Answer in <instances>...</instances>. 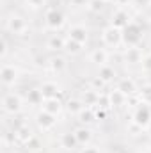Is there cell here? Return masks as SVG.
I'll use <instances>...</instances> for the list:
<instances>
[{"instance_id": "obj_42", "label": "cell", "mask_w": 151, "mask_h": 153, "mask_svg": "<svg viewBox=\"0 0 151 153\" xmlns=\"http://www.w3.org/2000/svg\"><path fill=\"white\" fill-rule=\"evenodd\" d=\"M105 2H107V0H105Z\"/></svg>"}, {"instance_id": "obj_11", "label": "cell", "mask_w": 151, "mask_h": 153, "mask_svg": "<svg viewBox=\"0 0 151 153\" xmlns=\"http://www.w3.org/2000/svg\"><path fill=\"white\" fill-rule=\"evenodd\" d=\"M142 57H144V52L141 46H128L124 48V53H123V59L126 64H139L142 62Z\"/></svg>"}, {"instance_id": "obj_33", "label": "cell", "mask_w": 151, "mask_h": 153, "mask_svg": "<svg viewBox=\"0 0 151 153\" xmlns=\"http://www.w3.org/2000/svg\"><path fill=\"white\" fill-rule=\"evenodd\" d=\"M141 68H142L144 73H151V53H144L142 62H141Z\"/></svg>"}, {"instance_id": "obj_37", "label": "cell", "mask_w": 151, "mask_h": 153, "mask_svg": "<svg viewBox=\"0 0 151 153\" xmlns=\"http://www.w3.org/2000/svg\"><path fill=\"white\" fill-rule=\"evenodd\" d=\"M0 46H2V48H0V57H2V59H5V57H7V50H9V48H7V39H5V38H2Z\"/></svg>"}, {"instance_id": "obj_36", "label": "cell", "mask_w": 151, "mask_h": 153, "mask_svg": "<svg viewBox=\"0 0 151 153\" xmlns=\"http://www.w3.org/2000/svg\"><path fill=\"white\" fill-rule=\"evenodd\" d=\"M78 153H101V150L94 144H87V146H82V150Z\"/></svg>"}, {"instance_id": "obj_6", "label": "cell", "mask_w": 151, "mask_h": 153, "mask_svg": "<svg viewBox=\"0 0 151 153\" xmlns=\"http://www.w3.org/2000/svg\"><path fill=\"white\" fill-rule=\"evenodd\" d=\"M150 121H151V107L150 105L141 103V105H137L133 109V112H132V123L133 125H137L139 128L146 130L148 125H150Z\"/></svg>"}, {"instance_id": "obj_15", "label": "cell", "mask_w": 151, "mask_h": 153, "mask_svg": "<svg viewBox=\"0 0 151 153\" xmlns=\"http://www.w3.org/2000/svg\"><path fill=\"white\" fill-rule=\"evenodd\" d=\"M41 109L53 116H59L64 109V103H62L61 98H44L43 103H41Z\"/></svg>"}, {"instance_id": "obj_29", "label": "cell", "mask_w": 151, "mask_h": 153, "mask_svg": "<svg viewBox=\"0 0 151 153\" xmlns=\"http://www.w3.org/2000/svg\"><path fill=\"white\" fill-rule=\"evenodd\" d=\"M23 146H25V150H27V152H30V153H38L39 150L43 148V143H41V139H39L38 135H34V137H32V139H30L29 143H25Z\"/></svg>"}, {"instance_id": "obj_34", "label": "cell", "mask_w": 151, "mask_h": 153, "mask_svg": "<svg viewBox=\"0 0 151 153\" xmlns=\"http://www.w3.org/2000/svg\"><path fill=\"white\" fill-rule=\"evenodd\" d=\"M44 4H46V0H25V5H27V7H30L32 11L41 9Z\"/></svg>"}, {"instance_id": "obj_40", "label": "cell", "mask_w": 151, "mask_h": 153, "mask_svg": "<svg viewBox=\"0 0 151 153\" xmlns=\"http://www.w3.org/2000/svg\"><path fill=\"white\" fill-rule=\"evenodd\" d=\"M146 134H150L151 135V121H150V125H148V128H146Z\"/></svg>"}, {"instance_id": "obj_41", "label": "cell", "mask_w": 151, "mask_h": 153, "mask_svg": "<svg viewBox=\"0 0 151 153\" xmlns=\"http://www.w3.org/2000/svg\"><path fill=\"white\" fill-rule=\"evenodd\" d=\"M144 153H151V148H150V150H148V152H144Z\"/></svg>"}, {"instance_id": "obj_13", "label": "cell", "mask_w": 151, "mask_h": 153, "mask_svg": "<svg viewBox=\"0 0 151 153\" xmlns=\"http://www.w3.org/2000/svg\"><path fill=\"white\" fill-rule=\"evenodd\" d=\"M109 57H110V53H109V50L105 48V46H98V48H94L93 52H91V55H89V61L94 64V66H105V64H109Z\"/></svg>"}, {"instance_id": "obj_25", "label": "cell", "mask_w": 151, "mask_h": 153, "mask_svg": "<svg viewBox=\"0 0 151 153\" xmlns=\"http://www.w3.org/2000/svg\"><path fill=\"white\" fill-rule=\"evenodd\" d=\"M43 100H44V96H43L41 87H32V89L27 91V102H29L30 105H39V107H41Z\"/></svg>"}, {"instance_id": "obj_24", "label": "cell", "mask_w": 151, "mask_h": 153, "mask_svg": "<svg viewBox=\"0 0 151 153\" xmlns=\"http://www.w3.org/2000/svg\"><path fill=\"white\" fill-rule=\"evenodd\" d=\"M76 119L80 121V125H85V126H89L91 123H94L96 121V114H94V109H91V107H84L78 116H76Z\"/></svg>"}, {"instance_id": "obj_12", "label": "cell", "mask_w": 151, "mask_h": 153, "mask_svg": "<svg viewBox=\"0 0 151 153\" xmlns=\"http://www.w3.org/2000/svg\"><path fill=\"white\" fill-rule=\"evenodd\" d=\"M115 87H117L119 91H123L128 98L139 93V85H137V82H135L133 78H130V76H123V78H119L117 84H115Z\"/></svg>"}, {"instance_id": "obj_7", "label": "cell", "mask_w": 151, "mask_h": 153, "mask_svg": "<svg viewBox=\"0 0 151 153\" xmlns=\"http://www.w3.org/2000/svg\"><path fill=\"white\" fill-rule=\"evenodd\" d=\"M20 78V68L16 64H9V62H4L2 64V70H0V80L5 87H13Z\"/></svg>"}, {"instance_id": "obj_32", "label": "cell", "mask_w": 151, "mask_h": 153, "mask_svg": "<svg viewBox=\"0 0 151 153\" xmlns=\"http://www.w3.org/2000/svg\"><path fill=\"white\" fill-rule=\"evenodd\" d=\"M100 109H110V100H109V93H100V98H98V105Z\"/></svg>"}, {"instance_id": "obj_9", "label": "cell", "mask_w": 151, "mask_h": 153, "mask_svg": "<svg viewBox=\"0 0 151 153\" xmlns=\"http://www.w3.org/2000/svg\"><path fill=\"white\" fill-rule=\"evenodd\" d=\"M130 22H132V16H130L128 9H124V7H115V11L110 14V23H109V25H112L115 29L123 30Z\"/></svg>"}, {"instance_id": "obj_22", "label": "cell", "mask_w": 151, "mask_h": 153, "mask_svg": "<svg viewBox=\"0 0 151 153\" xmlns=\"http://www.w3.org/2000/svg\"><path fill=\"white\" fill-rule=\"evenodd\" d=\"M13 137H14V141H16V143H20V144H25V143H29V141L34 137V134H32L30 126H29L27 123H23L20 128H16V130L13 132Z\"/></svg>"}, {"instance_id": "obj_4", "label": "cell", "mask_w": 151, "mask_h": 153, "mask_svg": "<svg viewBox=\"0 0 151 153\" xmlns=\"http://www.w3.org/2000/svg\"><path fill=\"white\" fill-rule=\"evenodd\" d=\"M2 111L9 116H18L23 111V98L18 93H5L2 96Z\"/></svg>"}, {"instance_id": "obj_38", "label": "cell", "mask_w": 151, "mask_h": 153, "mask_svg": "<svg viewBox=\"0 0 151 153\" xmlns=\"http://www.w3.org/2000/svg\"><path fill=\"white\" fill-rule=\"evenodd\" d=\"M110 2H112L115 7H124V9H126L130 4H133V0H110Z\"/></svg>"}, {"instance_id": "obj_5", "label": "cell", "mask_w": 151, "mask_h": 153, "mask_svg": "<svg viewBox=\"0 0 151 153\" xmlns=\"http://www.w3.org/2000/svg\"><path fill=\"white\" fill-rule=\"evenodd\" d=\"M101 43L105 48H119L123 45V32L112 25H107L101 30Z\"/></svg>"}, {"instance_id": "obj_27", "label": "cell", "mask_w": 151, "mask_h": 153, "mask_svg": "<svg viewBox=\"0 0 151 153\" xmlns=\"http://www.w3.org/2000/svg\"><path fill=\"white\" fill-rule=\"evenodd\" d=\"M84 50V45L82 43H78V41H73V39H66V46H64V52H68V53H71V55H76V53H80Z\"/></svg>"}, {"instance_id": "obj_31", "label": "cell", "mask_w": 151, "mask_h": 153, "mask_svg": "<svg viewBox=\"0 0 151 153\" xmlns=\"http://www.w3.org/2000/svg\"><path fill=\"white\" fill-rule=\"evenodd\" d=\"M105 85H107V84H105V82H103L98 75L93 76V78H91V82H89V87H93V89H96V91H100V93L103 91V87H105Z\"/></svg>"}, {"instance_id": "obj_30", "label": "cell", "mask_w": 151, "mask_h": 153, "mask_svg": "<svg viewBox=\"0 0 151 153\" xmlns=\"http://www.w3.org/2000/svg\"><path fill=\"white\" fill-rule=\"evenodd\" d=\"M85 5L91 13H101L105 9V0H87Z\"/></svg>"}, {"instance_id": "obj_17", "label": "cell", "mask_w": 151, "mask_h": 153, "mask_svg": "<svg viewBox=\"0 0 151 153\" xmlns=\"http://www.w3.org/2000/svg\"><path fill=\"white\" fill-rule=\"evenodd\" d=\"M78 98L82 100V103H84L85 107H91V109H94V107L98 105L100 91H96V89H93V87H87L85 91H82V93H80V96H78Z\"/></svg>"}, {"instance_id": "obj_21", "label": "cell", "mask_w": 151, "mask_h": 153, "mask_svg": "<svg viewBox=\"0 0 151 153\" xmlns=\"http://www.w3.org/2000/svg\"><path fill=\"white\" fill-rule=\"evenodd\" d=\"M66 36H61V34H52L48 41H46V48L48 50H52V52H55V53H59V52H62L64 50V46H66Z\"/></svg>"}, {"instance_id": "obj_1", "label": "cell", "mask_w": 151, "mask_h": 153, "mask_svg": "<svg viewBox=\"0 0 151 153\" xmlns=\"http://www.w3.org/2000/svg\"><path fill=\"white\" fill-rule=\"evenodd\" d=\"M123 45L128 48V46H139L141 45V41L144 38V29H142V25L141 23H137V22H130L123 30Z\"/></svg>"}, {"instance_id": "obj_39", "label": "cell", "mask_w": 151, "mask_h": 153, "mask_svg": "<svg viewBox=\"0 0 151 153\" xmlns=\"http://www.w3.org/2000/svg\"><path fill=\"white\" fill-rule=\"evenodd\" d=\"M133 4L139 5V7H148L151 4V0H133Z\"/></svg>"}, {"instance_id": "obj_10", "label": "cell", "mask_w": 151, "mask_h": 153, "mask_svg": "<svg viewBox=\"0 0 151 153\" xmlns=\"http://www.w3.org/2000/svg\"><path fill=\"white\" fill-rule=\"evenodd\" d=\"M66 38L73 39V41H78L82 45H87V41H89V30L84 25H71V27H68Z\"/></svg>"}, {"instance_id": "obj_19", "label": "cell", "mask_w": 151, "mask_h": 153, "mask_svg": "<svg viewBox=\"0 0 151 153\" xmlns=\"http://www.w3.org/2000/svg\"><path fill=\"white\" fill-rule=\"evenodd\" d=\"M73 132H75L76 141H78L80 146H87V144H91V141H93V130H91L89 126L80 125V126H76Z\"/></svg>"}, {"instance_id": "obj_23", "label": "cell", "mask_w": 151, "mask_h": 153, "mask_svg": "<svg viewBox=\"0 0 151 153\" xmlns=\"http://www.w3.org/2000/svg\"><path fill=\"white\" fill-rule=\"evenodd\" d=\"M98 76L105 82V84H110L115 80V76H117V71L114 70V66L110 64H105V66H100L98 68Z\"/></svg>"}, {"instance_id": "obj_18", "label": "cell", "mask_w": 151, "mask_h": 153, "mask_svg": "<svg viewBox=\"0 0 151 153\" xmlns=\"http://www.w3.org/2000/svg\"><path fill=\"white\" fill-rule=\"evenodd\" d=\"M59 143H61V148H64L66 152H75L76 148L80 146L78 141H76L75 132H64V134H61Z\"/></svg>"}, {"instance_id": "obj_3", "label": "cell", "mask_w": 151, "mask_h": 153, "mask_svg": "<svg viewBox=\"0 0 151 153\" xmlns=\"http://www.w3.org/2000/svg\"><path fill=\"white\" fill-rule=\"evenodd\" d=\"M44 25L48 30L52 32H59L61 29H64L66 25V16L62 11H59L57 7H50L44 11Z\"/></svg>"}, {"instance_id": "obj_16", "label": "cell", "mask_w": 151, "mask_h": 153, "mask_svg": "<svg viewBox=\"0 0 151 153\" xmlns=\"http://www.w3.org/2000/svg\"><path fill=\"white\" fill-rule=\"evenodd\" d=\"M48 68H50V71H52V73L61 75V73H62V71H66V68H68L66 57H64V55H61V53L52 55V57L48 59Z\"/></svg>"}, {"instance_id": "obj_8", "label": "cell", "mask_w": 151, "mask_h": 153, "mask_svg": "<svg viewBox=\"0 0 151 153\" xmlns=\"http://www.w3.org/2000/svg\"><path fill=\"white\" fill-rule=\"evenodd\" d=\"M57 117L59 116H53L41 109L36 114V125H38V128L41 132H52L55 128V125H57Z\"/></svg>"}, {"instance_id": "obj_2", "label": "cell", "mask_w": 151, "mask_h": 153, "mask_svg": "<svg viewBox=\"0 0 151 153\" xmlns=\"http://www.w3.org/2000/svg\"><path fill=\"white\" fill-rule=\"evenodd\" d=\"M4 27H5V30H7L9 34H14V36H23V34L29 30L27 20H25L21 14H18V13H11V14L5 18Z\"/></svg>"}, {"instance_id": "obj_26", "label": "cell", "mask_w": 151, "mask_h": 153, "mask_svg": "<svg viewBox=\"0 0 151 153\" xmlns=\"http://www.w3.org/2000/svg\"><path fill=\"white\" fill-rule=\"evenodd\" d=\"M64 107H66V111H68L71 116H78V112H80L85 105L82 103V100H80V98H70V100L66 102V105H64Z\"/></svg>"}, {"instance_id": "obj_20", "label": "cell", "mask_w": 151, "mask_h": 153, "mask_svg": "<svg viewBox=\"0 0 151 153\" xmlns=\"http://www.w3.org/2000/svg\"><path fill=\"white\" fill-rule=\"evenodd\" d=\"M109 100H110V107H114V109L124 107V105L128 103V96H126L123 91H119L117 87H114V89L109 91Z\"/></svg>"}, {"instance_id": "obj_28", "label": "cell", "mask_w": 151, "mask_h": 153, "mask_svg": "<svg viewBox=\"0 0 151 153\" xmlns=\"http://www.w3.org/2000/svg\"><path fill=\"white\" fill-rule=\"evenodd\" d=\"M139 98H141V102L142 103H146V105H151V84H144L142 87H139Z\"/></svg>"}, {"instance_id": "obj_14", "label": "cell", "mask_w": 151, "mask_h": 153, "mask_svg": "<svg viewBox=\"0 0 151 153\" xmlns=\"http://www.w3.org/2000/svg\"><path fill=\"white\" fill-rule=\"evenodd\" d=\"M39 87H41L44 98H59V96L62 94V87H61V84H57L55 80H46V82H43Z\"/></svg>"}, {"instance_id": "obj_35", "label": "cell", "mask_w": 151, "mask_h": 153, "mask_svg": "<svg viewBox=\"0 0 151 153\" xmlns=\"http://www.w3.org/2000/svg\"><path fill=\"white\" fill-rule=\"evenodd\" d=\"M94 114H96V119L103 121V119H107V114H109V109H100V107H94Z\"/></svg>"}]
</instances>
